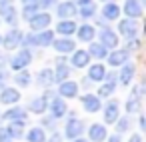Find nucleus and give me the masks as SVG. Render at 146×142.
Returning <instances> with one entry per match:
<instances>
[{
    "mask_svg": "<svg viewBox=\"0 0 146 142\" xmlns=\"http://www.w3.org/2000/svg\"><path fill=\"white\" fill-rule=\"evenodd\" d=\"M76 92H78V84L76 82H62V86H60V94L62 96L72 98V96H76Z\"/></svg>",
    "mask_w": 146,
    "mask_h": 142,
    "instance_id": "4468645a",
    "label": "nucleus"
},
{
    "mask_svg": "<svg viewBox=\"0 0 146 142\" xmlns=\"http://www.w3.org/2000/svg\"><path fill=\"white\" fill-rule=\"evenodd\" d=\"M22 2H24V4L28 6V4H32V2H36V0H22Z\"/></svg>",
    "mask_w": 146,
    "mask_h": 142,
    "instance_id": "c03bdc74",
    "label": "nucleus"
},
{
    "mask_svg": "<svg viewBox=\"0 0 146 142\" xmlns=\"http://www.w3.org/2000/svg\"><path fill=\"white\" fill-rule=\"evenodd\" d=\"M104 2H106V0H104Z\"/></svg>",
    "mask_w": 146,
    "mask_h": 142,
    "instance_id": "de8ad7c7",
    "label": "nucleus"
},
{
    "mask_svg": "<svg viewBox=\"0 0 146 142\" xmlns=\"http://www.w3.org/2000/svg\"><path fill=\"white\" fill-rule=\"evenodd\" d=\"M54 48H56L58 52H72V50H74V42L68 40V38H62V40H56V42H54Z\"/></svg>",
    "mask_w": 146,
    "mask_h": 142,
    "instance_id": "6ab92c4d",
    "label": "nucleus"
},
{
    "mask_svg": "<svg viewBox=\"0 0 146 142\" xmlns=\"http://www.w3.org/2000/svg\"><path fill=\"white\" fill-rule=\"evenodd\" d=\"M138 108H140V98H132V100L126 102V110L128 112H136Z\"/></svg>",
    "mask_w": 146,
    "mask_h": 142,
    "instance_id": "f704fd0d",
    "label": "nucleus"
},
{
    "mask_svg": "<svg viewBox=\"0 0 146 142\" xmlns=\"http://www.w3.org/2000/svg\"><path fill=\"white\" fill-rule=\"evenodd\" d=\"M126 128H128V120H126V118H122V120L118 122V130H120V132H124Z\"/></svg>",
    "mask_w": 146,
    "mask_h": 142,
    "instance_id": "4c0bfd02",
    "label": "nucleus"
},
{
    "mask_svg": "<svg viewBox=\"0 0 146 142\" xmlns=\"http://www.w3.org/2000/svg\"><path fill=\"white\" fill-rule=\"evenodd\" d=\"M82 106L88 112H96L100 108V98L94 96V94H86V96H82Z\"/></svg>",
    "mask_w": 146,
    "mask_h": 142,
    "instance_id": "0eeeda50",
    "label": "nucleus"
},
{
    "mask_svg": "<svg viewBox=\"0 0 146 142\" xmlns=\"http://www.w3.org/2000/svg\"><path fill=\"white\" fill-rule=\"evenodd\" d=\"M130 142H142V138H140V136H138V134H134V136H132V138H130Z\"/></svg>",
    "mask_w": 146,
    "mask_h": 142,
    "instance_id": "a19ab883",
    "label": "nucleus"
},
{
    "mask_svg": "<svg viewBox=\"0 0 146 142\" xmlns=\"http://www.w3.org/2000/svg\"><path fill=\"white\" fill-rule=\"evenodd\" d=\"M104 118H106L108 124H114V122L118 120V104H116V102H110V104L106 106V114H104Z\"/></svg>",
    "mask_w": 146,
    "mask_h": 142,
    "instance_id": "2eb2a0df",
    "label": "nucleus"
},
{
    "mask_svg": "<svg viewBox=\"0 0 146 142\" xmlns=\"http://www.w3.org/2000/svg\"><path fill=\"white\" fill-rule=\"evenodd\" d=\"M108 142H120V138H118V136H112V138H110Z\"/></svg>",
    "mask_w": 146,
    "mask_h": 142,
    "instance_id": "37998d69",
    "label": "nucleus"
},
{
    "mask_svg": "<svg viewBox=\"0 0 146 142\" xmlns=\"http://www.w3.org/2000/svg\"><path fill=\"white\" fill-rule=\"evenodd\" d=\"M16 82H18L20 86H28V84H30V74H28V72H18V74H16Z\"/></svg>",
    "mask_w": 146,
    "mask_h": 142,
    "instance_id": "473e14b6",
    "label": "nucleus"
},
{
    "mask_svg": "<svg viewBox=\"0 0 146 142\" xmlns=\"http://www.w3.org/2000/svg\"><path fill=\"white\" fill-rule=\"evenodd\" d=\"M82 130H84V124L78 120V118H70L68 120V124H66V136L68 138H76V136H80L82 134Z\"/></svg>",
    "mask_w": 146,
    "mask_h": 142,
    "instance_id": "f03ea898",
    "label": "nucleus"
},
{
    "mask_svg": "<svg viewBox=\"0 0 146 142\" xmlns=\"http://www.w3.org/2000/svg\"><path fill=\"white\" fill-rule=\"evenodd\" d=\"M74 30H76V24H74L72 20H62V22L58 24V32H60V34H64V36L72 34Z\"/></svg>",
    "mask_w": 146,
    "mask_h": 142,
    "instance_id": "4be33fe9",
    "label": "nucleus"
},
{
    "mask_svg": "<svg viewBox=\"0 0 146 142\" xmlns=\"http://www.w3.org/2000/svg\"><path fill=\"white\" fill-rule=\"evenodd\" d=\"M70 74V70H68V66L64 64V62H58V68H56V76H54V80H60V82H66V76Z\"/></svg>",
    "mask_w": 146,
    "mask_h": 142,
    "instance_id": "393cba45",
    "label": "nucleus"
},
{
    "mask_svg": "<svg viewBox=\"0 0 146 142\" xmlns=\"http://www.w3.org/2000/svg\"><path fill=\"white\" fill-rule=\"evenodd\" d=\"M22 126H24L22 122H14V124L8 128V134H10L12 138H20V136H22Z\"/></svg>",
    "mask_w": 146,
    "mask_h": 142,
    "instance_id": "7c9ffc66",
    "label": "nucleus"
},
{
    "mask_svg": "<svg viewBox=\"0 0 146 142\" xmlns=\"http://www.w3.org/2000/svg\"><path fill=\"white\" fill-rule=\"evenodd\" d=\"M126 58H128V52H126V50H114V52L108 56V62H110L112 66H120V64L126 62Z\"/></svg>",
    "mask_w": 146,
    "mask_h": 142,
    "instance_id": "9b49d317",
    "label": "nucleus"
},
{
    "mask_svg": "<svg viewBox=\"0 0 146 142\" xmlns=\"http://www.w3.org/2000/svg\"><path fill=\"white\" fill-rule=\"evenodd\" d=\"M38 82H40V84H44V86H48V84H52V82H54V74L46 68V70H42V72H40Z\"/></svg>",
    "mask_w": 146,
    "mask_h": 142,
    "instance_id": "cd10ccee",
    "label": "nucleus"
},
{
    "mask_svg": "<svg viewBox=\"0 0 146 142\" xmlns=\"http://www.w3.org/2000/svg\"><path fill=\"white\" fill-rule=\"evenodd\" d=\"M78 38H80V40H84V42L92 40V38H94V28H92V26H88V24L80 26V30H78Z\"/></svg>",
    "mask_w": 146,
    "mask_h": 142,
    "instance_id": "5701e85b",
    "label": "nucleus"
},
{
    "mask_svg": "<svg viewBox=\"0 0 146 142\" xmlns=\"http://www.w3.org/2000/svg\"><path fill=\"white\" fill-rule=\"evenodd\" d=\"M112 92H114V80H110L108 84H104V86L98 88V96H108Z\"/></svg>",
    "mask_w": 146,
    "mask_h": 142,
    "instance_id": "2f4dec72",
    "label": "nucleus"
},
{
    "mask_svg": "<svg viewBox=\"0 0 146 142\" xmlns=\"http://www.w3.org/2000/svg\"><path fill=\"white\" fill-rule=\"evenodd\" d=\"M0 142H12V136L8 134V130H0Z\"/></svg>",
    "mask_w": 146,
    "mask_h": 142,
    "instance_id": "e433bc0d",
    "label": "nucleus"
},
{
    "mask_svg": "<svg viewBox=\"0 0 146 142\" xmlns=\"http://www.w3.org/2000/svg\"><path fill=\"white\" fill-rule=\"evenodd\" d=\"M102 14H104V18H108V20H114V18H118V14H120V8L116 6V4H106L104 6V10H102Z\"/></svg>",
    "mask_w": 146,
    "mask_h": 142,
    "instance_id": "aec40b11",
    "label": "nucleus"
},
{
    "mask_svg": "<svg viewBox=\"0 0 146 142\" xmlns=\"http://www.w3.org/2000/svg\"><path fill=\"white\" fill-rule=\"evenodd\" d=\"M0 42H2V38H0Z\"/></svg>",
    "mask_w": 146,
    "mask_h": 142,
    "instance_id": "49530a36",
    "label": "nucleus"
},
{
    "mask_svg": "<svg viewBox=\"0 0 146 142\" xmlns=\"http://www.w3.org/2000/svg\"><path fill=\"white\" fill-rule=\"evenodd\" d=\"M104 138H106V128H104L102 124H92V126H90V140L100 142V140H104Z\"/></svg>",
    "mask_w": 146,
    "mask_h": 142,
    "instance_id": "f8f14e48",
    "label": "nucleus"
},
{
    "mask_svg": "<svg viewBox=\"0 0 146 142\" xmlns=\"http://www.w3.org/2000/svg\"><path fill=\"white\" fill-rule=\"evenodd\" d=\"M50 110H52L54 116H62V114H66V102L62 98H56V100H52Z\"/></svg>",
    "mask_w": 146,
    "mask_h": 142,
    "instance_id": "a211bd4d",
    "label": "nucleus"
},
{
    "mask_svg": "<svg viewBox=\"0 0 146 142\" xmlns=\"http://www.w3.org/2000/svg\"><path fill=\"white\" fill-rule=\"evenodd\" d=\"M28 42L30 44H40V46H46V44H50L52 42V32H40V34H36V36H30L28 38Z\"/></svg>",
    "mask_w": 146,
    "mask_h": 142,
    "instance_id": "1a4fd4ad",
    "label": "nucleus"
},
{
    "mask_svg": "<svg viewBox=\"0 0 146 142\" xmlns=\"http://www.w3.org/2000/svg\"><path fill=\"white\" fill-rule=\"evenodd\" d=\"M18 98H20V92L14 88H4L2 94H0V102L2 104H14V102H18Z\"/></svg>",
    "mask_w": 146,
    "mask_h": 142,
    "instance_id": "423d86ee",
    "label": "nucleus"
},
{
    "mask_svg": "<svg viewBox=\"0 0 146 142\" xmlns=\"http://www.w3.org/2000/svg\"><path fill=\"white\" fill-rule=\"evenodd\" d=\"M88 60H90V54H88V52H84V50H78V52L72 56V64H74V66H78V68L86 66V64H88Z\"/></svg>",
    "mask_w": 146,
    "mask_h": 142,
    "instance_id": "dca6fc26",
    "label": "nucleus"
},
{
    "mask_svg": "<svg viewBox=\"0 0 146 142\" xmlns=\"http://www.w3.org/2000/svg\"><path fill=\"white\" fill-rule=\"evenodd\" d=\"M0 12H2V18H4L6 22H14V20H16V10H14L12 6H2V8H0Z\"/></svg>",
    "mask_w": 146,
    "mask_h": 142,
    "instance_id": "bb28decb",
    "label": "nucleus"
},
{
    "mask_svg": "<svg viewBox=\"0 0 146 142\" xmlns=\"http://www.w3.org/2000/svg\"><path fill=\"white\" fill-rule=\"evenodd\" d=\"M88 54H92L94 58H104V56H106V48H104L102 44H92Z\"/></svg>",
    "mask_w": 146,
    "mask_h": 142,
    "instance_id": "c85d7f7f",
    "label": "nucleus"
},
{
    "mask_svg": "<svg viewBox=\"0 0 146 142\" xmlns=\"http://www.w3.org/2000/svg\"><path fill=\"white\" fill-rule=\"evenodd\" d=\"M100 38H102V46L106 48H114L116 44H118V36L112 32V30H102V34H100Z\"/></svg>",
    "mask_w": 146,
    "mask_h": 142,
    "instance_id": "9d476101",
    "label": "nucleus"
},
{
    "mask_svg": "<svg viewBox=\"0 0 146 142\" xmlns=\"http://www.w3.org/2000/svg\"><path fill=\"white\" fill-rule=\"evenodd\" d=\"M20 40H22V32H20V30H12V32L6 34V38H4V46H6L8 50H12V48L18 46Z\"/></svg>",
    "mask_w": 146,
    "mask_h": 142,
    "instance_id": "6e6552de",
    "label": "nucleus"
},
{
    "mask_svg": "<svg viewBox=\"0 0 146 142\" xmlns=\"http://www.w3.org/2000/svg\"><path fill=\"white\" fill-rule=\"evenodd\" d=\"M58 14H60V18H72L76 14V6L72 2H62L58 6Z\"/></svg>",
    "mask_w": 146,
    "mask_h": 142,
    "instance_id": "ddd939ff",
    "label": "nucleus"
},
{
    "mask_svg": "<svg viewBox=\"0 0 146 142\" xmlns=\"http://www.w3.org/2000/svg\"><path fill=\"white\" fill-rule=\"evenodd\" d=\"M88 76H90V80H102L104 76H106V70H104V66L102 64H94V66H90V70H88Z\"/></svg>",
    "mask_w": 146,
    "mask_h": 142,
    "instance_id": "f3484780",
    "label": "nucleus"
},
{
    "mask_svg": "<svg viewBox=\"0 0 146 142\" xmlns=\"http://www.w3.org/2000/svg\"><path fill=\"white\" fill-rule=\"evenodd\" d=\"M48 142H62V138H60V136H58V134H52V136H50V140H48Z\"/></svg>",
    "mask_w": 146,
    "mask_h": 142,
    "instance_id": "58836bf2",
    "label": "nucleus"
},
{
    "mask_svg": "<svg viewBox=\"0 0 146 142\" xmlns=\"http://www.w3.org/2000/svg\"><path fill=\"white\" fill-rule=\"evenodd\" d=\"M46 138H44V132H42V128H32L30 132H28V142H44Z\"/></svg>",
    "mask_w": 146,
    "mask_h": 142,
    "instance_id": "a878e982",
    "label": "nucleus"
},
{
    "mask_svg": "<svg viewBox=\"0 0 146 142\" xmlns=\"http://www.w3.org/2000/svg\"><path fill=\"white\" fill-rule=\"evenodd\" d=\"M24 116H26V114H24L22 108H12V110H8L6 114H2L4 120H20V122L24 120Z\"/></svg>",
    "mask_w": 146,
    "mask_h": 142,
    "instance_id": "412c9836",
    "label": "nucleus"
},
{
    "mask_svg": "<svg viewBox=\"0 0 146 142\" xmlns=\"http://www.w3.org/2000/svg\"><path fill=\"white\" fill-rule=\"evenodd\" d=\"M94 10H96L94 2H90V4H84V6H80V14H82V16H92V14H94Z\"/></svg>",
    "mask_w": 146,
    "mask_h": 142,
    "instance_id": "72a5a7b5",
    "label": "nucleus"
},
{
    "mask_svg": "<svg viewBox=\"0 0 146 142\" xmlns=\"http://www.w3.org/2000/svg\"><path fill=\"white\" fill-rule=\"evenodd\" d=\"M36 10H38V4H28L24 8V16L26 18H32V12H36Z\"/></svg>",
    "mask_w": 146,
    "mask_h": 142,
    "instance_id": "c9c22d12",
    "label": "nucleus"
},
{
    "mask_svg": "<svg viewBox=\"0 0 146 142\" xmlns=\"http://www.w3.org/2000/svg\"><path fill=\"white\" fill-rule=\"evenodd\" d=\"M50 24V14L42 12V14H34V18H30V26L32 30H42Z\"/></svg>",
    "mask_w": 146,
    "mask_h": 142,
    "instance_id": "39448f33",
    "label": "nucleus"
},
{
    "mask_svg": "<svg viewBox=\"0 0 146 142\" xmlns=\"http://www.w3.org/2000/svg\"><path fill=\"white\" fill-rule=\"evenodd\" d=\"M118 28H120V34H124V36H128V38H134L136 32H138V24H136V20H132V18L122 20Z\"/></svg>",
    "mask_w": 146,
    "mask_h": 142,
    "instance_id": "7ed1b4c3",
    "label": "nucleus"
},
{
    "mask_svg": "<svg viewBox=\"0 0 146 142\" xmlns=\"http://www.w3.org/2000/svg\"><path fill=\"white\" fill-rule=\"evenodd\" d=\"M90 2H92V0H78V4H80V6H84V4H90Z\"/></svg>",
    "mask_w": 146,
    "mask_h": 142,
    "instance_id": "79ce46f5",
    "label": "nucleus"
},
{
    "mask_svg": "<svg viewBox=\"0 0 146 142\" xmlns=\"http://www.w3.org/2000/svg\"><path fill=\"white\" fill-rule=\"evenodd\" d=\"M124 12L128 14V18H138V16H142V6H140V2L138 0H126V4H124Z\"/></svg>",
    "mask_w": 146,
    "mask_h": 142,
    "instance_id": "20e7f679",
    "label": "nucleus"
},
{
    "mask_svg": "<svg viewBox=\"0 0 146 142\" xmlns=\"http://www.w3.org/2000/svg\"><path fill=\"white\" fill-rule=\"evenodd\" d=\"M132 76H134V66H124V70H122V74H120L122 84H130Z\"/></svg>",
    "mask_w": 146,
    "mask_h": 142,
    "instance_id": "c756f323",
    "label": "nucleus"
},
{
    "mask_svg": "<svg viewBox=\"0 0 146 142\" xmlns=\"http://www.w3.org/2000/svg\"><path fill=\"white\" fill-rule=\"evenodd\" d=\"M74 142H86V140H74Z\"/></svg>",
    "mask_w": 146,
    "mask_h": 142,
    "instance_id": "a18cd8bd",
    "label": "nucleus"
},
{
    "mask_svg": "<svg viewBox=\"0 0 146 142\" xmlns=\"http://www.w3.org/2000/svg\"><path fill=\"white\" fill-rule=\"evenodd\" d=\"M44 108H46V96H40V98H34V100L30 102V110H32V112H36V114H40V112H44Z\"/></svg>",
    "mask_w": 146,
    "mask_h": 142,
    "instance_id": "b1692460",
    "label": "nucleus"
},
{
    "mask_svg": "<svg viewBox=\"0 0 146 142\" xmlns=\"http://www.w3.org/2000/svg\"><path fill=\"white\" fill-rule=\"evenodd\" d=\"M30 60H32L30 50H20V52L12 58V68H14V70H22L24 66H28V64H30Z\"/></svg>",
    "mask_w": 146,
    "mask_h": 142,
    "instance_id": "f257e3e1",
    "label": "nucleus"
},
{
    "mask_svg": "<svg viewBox=\"0 0 146 142\" xmlns=\"http://www.w3.org/2000/svg\"><path fill=\"white\" fill-rule=\"evenodd\" d=\"M10 2H12V0H0V8H2V6H10Z\"/></svg>",
    "mask_w": 146,
    "mask_h": 142,
    "instance_id": "ea45409f",
    "label": "nucleus"
}]
</instances>
